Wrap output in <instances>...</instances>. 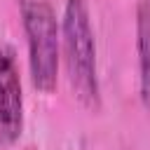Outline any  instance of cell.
I'll use <instances>...</instances> for the list:
<instances>
[{
  "mask_svg": "<svg viewBox=\"0 0 150 150\" xmlns=\"http://www.w3.org/2000/svg\"><path fill=\"white\" fill-rule=\"evenodd\" d=\"M28 47V73L38 91L52 94L59 82L61 23L47 0H19Z\"/></svg>",
  "mask_w": 150,
  "mask_h": 150,
  "instance_id": "cell-2",
  "label": "cell"
},
{
  "mask_svg": "<svg viewBox=\"0 0 150 150\" xmlns=\"http://www.w3.org/2000/svg\"><path fill=\"white\" fill-rule=\"evenodd\" d=\"M23 131V91L14 52L0 45V143H14Z\"/></svg>",
  "mask_w": 150,
  "mask_h": 150,
  "instance_id": "cell-3",
  "label": "cell"
},
{
  "mask_svg": "<svg viewBox=\"0 0 150 150\" xmlns=\"http://www.w3.org/2000/svg\"><path fill=\"white\" fill-rule=\"evenodd\" d=\"M61 59L73 96L87 108H101V82L96 63V40L87 0H66L61 19Z\"/></svg>",
  "mask_w": 150,
  "mask_h": 150,
  "instance_id": "cell-1",
  "label": "cell"
},
{
  "mask_svg": "<svg viewBox=\"0 0 150 150\" xmlns=\"http://www.w3.org/2000/svg\"><path fill=\"white\" fill-rule=\"evenodd\" d=\"M136 52L141 103L150 112V0H138L136 5Z\"/></svg>",
  "mask_w": 150,
  "mask_h": 150,
  "instance_id": "cell-4",
  "label": "cell"
}]
</instances>
